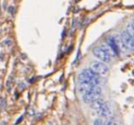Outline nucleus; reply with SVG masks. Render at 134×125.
Masks as SVG:
<instances>
[{"instance_id": "nucleus-15", "label": "nucleus", "mask_w": 134, "mask_h": 125, "mask_svg": "<svg viewBox=\"0 0 134 125\" xmlns=\"http://www.w3.org/2000/svg\"><path fill=\"white\" fill-rule=\"evenodd\" d=\"M22 119H23V116L19 117V118H18V120L17 121V122H16V123H17V124H18V123L20 122V121H22Z\"/></svg>"}, {"instance_id": "nucleus-1", "label": "nucleus", "mask_w": 134, "mask_h": 125, "mask_svg": "<svg viewBox=\"0 0 134 125\" xmlns=\"http://www.w3.org/2000/svg\"><path fill=\"white\" fill-rule=\"evenodd\" d=\"M80 83H89L95 86H98L100 84V77L98 74L95 73L90 68L84 69L79 75Z\"/></svg>"}, {"instance_id": "nucleus-10", "label": "nucleus", "mask_w": 134, "mask_h": 125, "mask_svg": "<svg viewBox=\"0 0 134 125\" xmlns=\"http://www.w3.org/2000/svg\"><path fill=\"white\" fill-rule=\"evenodd\" d=\"M127 31L134 38V19L131 20V21L129 23V25L127 26Z\"/></svg>"}, {"instance_id": "nucleus-8", "label": "nucleus", "mask_w": 134, "mask_h": 125, "mask_svg": "<svg viewBox=\"0 0 134 125\" xmlns=\"http://www.w3.org/2000/svg\"><path fill=\"white\" fill-rule=\"evenodd\" d=\"M96 86L93 85V84H89V83H80V86H79V92L82 93V94H84L85 92H87L88 91L92 90L93 88H95Z\"/></svg>"}, {"instance_id": "nucleus-9", "label": "nucleus", "mask_w": 134, "mask_h": 125, "mask_svg": "<svg viewBox=\"0 0 134 125\" xmlns=\"http://www.w3.org/2000/svg\"><path fill=\"white\" fill-rule=\"evenodd\" d=\"M104 100L103 99H98V100H95L94 102H92L91 103V108L93 109V110H97L98 109L100 108L101 106L104 104Z\"/></svg>"}, {"instance_id": "nucleus-7", "label": "nucleus", "mask_w": 134, "mask_h": 125, "mask_svg": "<svg viewBox=\"0 0 134 125\" xmlns=\"http://www.w3.org/2000/svg\"><path fill=\"white\" fill-rule=\"evenodd\" d=\"M97 114L101 117H104V118H108L111 115V110L109 107V103L108 102H104V104L101 106L100 108L96 110Z\"/></svg>"}, {"instance_id": "nucleus-4", "label": "nucleus", "mask_w": 134, "mask_h": 125, "mask_svg": "<svg viewBox=\"0 0 134 125\" xmlns=\"http://www.w3.org/2000/svg\"><path fill=\"white\" fill-rule=\"evenodd\" d=\"M90 69L98 75H106L109 72V67L102 61H94L90 65Z\"/></svg>"}, {"instance_id": "nucleus-12", "label": "nucleus", "mask_w": 134, "mask_h": 125, "mask_svg": "<svg viewBox=\"0 0 134 125\" xmlns=\"http://www.w3.org/2000/svg\"><path fill=\"white\" fill-rule=\"evenodd\" d=\"M8 12L11 14V15H13V14H14V7H9Z\"/></svg>"}, {"instance_id": "nucleus-2", "label": "nucleus", "mask_w": 134, "mask_h": 125, "mask_svg": "<svg viewBox=\"0 0 134 125\" xmlns=\"http://www.w3.org/2000/svg\"><path fill=\"white\" fill-rule=\"evenodd\" d=\"M93 54L98 58L100 61L104 63H109L111 61L112 56L114 55V53L112 52V50L110 49L109 46L107 45H102L101 47L95 48L93 49Z\"/></svg>"}, {"instance_id": "nucleus-3", "label": "nucleus", "mask_w": 134, "mask_h": 125, "mask_svg": "<svg viewBox=\"0 0 134 125\" xmlns=\"http://www.w3.org/2000/svg\"><path fill=\"white\" fill-rule=\"evenodd\" d=\"M101 95H102V90L100 87L96 86V87L93 88L92 90H90L87 92H85L84 94H83V100L85 103L91 104L95 100L100 99Z\"/></svg>"}, {"instance_id": "nucleus-11", "label": "nucleus", "mask_w": 134, "mask_h": 125, "mask_svg": "<svg viewBox=\"0 0 134 125\" xmlns=\"http://www.w3.org/2000/svg\"><path fill=\"white\" fill-rule=\"evenodd\" d=\"M103 123H104V121H103L102 119H100V118H98V119H96V120L94 121V123H93V124L94 125H103Z\"/></svg>"}, {"instance_id": "nucleus-13", "label": "nucleus", "mask_w": 134, "mask_h": 125, "mask_svg": "<svg viewBox=\"0 0 134 125\" xmlns=\"http://www.w3.org/2000/svg\"><path fill=\"white\" fill-rule=\"evenodd\" d=\"M109 125H119V124H118V122H117V121H114V120H113V121L109 123Z\"/></svg>"}, {"instance_id": "nucleus-5", "label": "nucleus", "mask_w": 134, "mask_h": 125, "mask_svg": "<svg viewBox=\"0 0 134 125\" xmlns=\"http://www.w3.org/2000/svg\"><path fill=\"white\" fill-rule=\"evenodd\" d=\"M120 37L122 38V40L125 44L126 48L128 50H130V51H133L134 50V38L129 33L127 30L122 31L120 34Z\"/></svg>"}, {"instance_id": "nucleus-14", "label": "nucleus", "mask_w": 134, "mask_h": 125, "mask_svg": "<svg viewBox=\"0 0 134 125\" xmlns=\"http://www.w3.org/2000/svg\"><path fill=\"white\" fill-rule=\"evenodd\" d=\"M4 104H5V100H3L2 98H0V106L2 107V106H4Z\"/></svg>"}, {"instance_id": "nucleus-6", "label": "nucleus", "mask_w": 134, "mask_h": 125, "mask_svg": "<svg viewBox=\"0 0 134 125\" xmlns=\"http://www.w3.org/2000/svg\"><path fill=\"white\" fill-rule=\"evenodd\" d=\"M107 42H108V46L110 48V49L112 50V52L114 53V55L118 56L119 53H120V49H119V47L117 45L115 37L114 36L109 37V38H108V40H107Z\"/></svg>"}]
</instances>
